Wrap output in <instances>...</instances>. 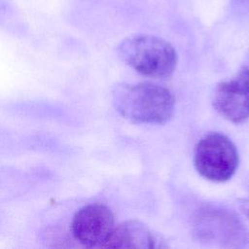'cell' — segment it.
Segmentation results:
<instances>
[{"label":"cell","instance_id":"cell-1","mask_svg":"<svg viewBox=\"0 0 249 249\" xmlns=\"http://www.w3.org/2000/svg\"><path fill=\"white\" fill-rule=\"evenodd\" d=\"M115 109L125 119L139 124H164L172 117V92L153 83L119 84L112 91Z\"/></svg>","mask_w":249,"mask_h":249},{"label":"cell","instance_id":"cell-2","mask_svg":"<svg viewBox=\"0 0 249 249\" xmlns=\"http://www.w3.org/2000/svg\"><path fill=\"white\" fill-rule=\"evenodd\" d=\"M117 53L136 72L155 79L170 77L178 61L174 47L154 35L135 34L126 37L119 44Z\"/></svg>","mask_w":249,"mask_h":249},{"label":"cell","instance_id":"cell-3","mask_svg":"<svg viewBox=\"0 0 249 249\" xmlns=\"http://www.w3.org/2000/svg\"><path fill=\"white\" fill-rule=\"evenodd\" d=\"M238 161L235 145L221 132L205 134L195 148L194 164L196 171L212 182L230 180L237 169Z\"/></svg>","mask_w":249,"mask_h":249},{"label":"cell","instance_id":"cell-4","mask_svg":"<svg viewBox=\"0 0 249 249\" xmlns=\"http://www.w3.org/2000/svg\"><path fill=\"white\" fill-rule=\"evenodd\" d=\"M212 103L224 119L233 124L245 122L249 118V67L242 66L231 78L219 83Z\"/></svg>","mask_w":249,"mask_h":249},{"label":"cell","instance_id":"cell-5","mask_svg":"<svg viewBox=\"0 0 249 249\" xmlns=\"http://www.w3.org/2000/svg\"><path fill=\"white\" fill-rule=\"evenodd\" d=\"M114 227L112 211L101 203H91L80 208L71 224L74 238L86 247L101 248Z\"/></svg>","mask_w":249,"mask_h":249},{"label":"cell","instance_id":"cell-6","mask_svg":"<svg viewBox=\"0 0 249 249\" xmlns=\"http://www.w3.org/2000/svg\"><path fill=\"white\" fill-rule=\"evenodd\" d=\"M195 227L200 239L221 245L239 246L248 238L246 230L236 217L222 209L202 210L196 218Z\"/></svg>","mask_w":249,"mask_h":249},{"label":"cell","instance_id":"cell-7","mask_svg":"<svg viewBox=\"0 0 249 249\" xmlns=\"http://www.w3.org/2000/svg\"><path fill=\"white\" fill-rule=\"evenodd\" d=\"M150 229L136 220L124 221L115 226L101 248L151 249L161 247Z\"/></svg>","mask_w":249,"mask_h":249},{"label":"cell","instance_id":"cell-8","mask_svg":"<svg viewBox=\"0 0 249 249\" xmlns=\"http://www.w3.org/2000/svg\"><path fill=\"white\" fill-rule=\"evenodd\" d=\"M240 209L243 214L249 219V196L240 202Z\"/></svg>","mask_w":249,"mask_h":249}]
</instances>
